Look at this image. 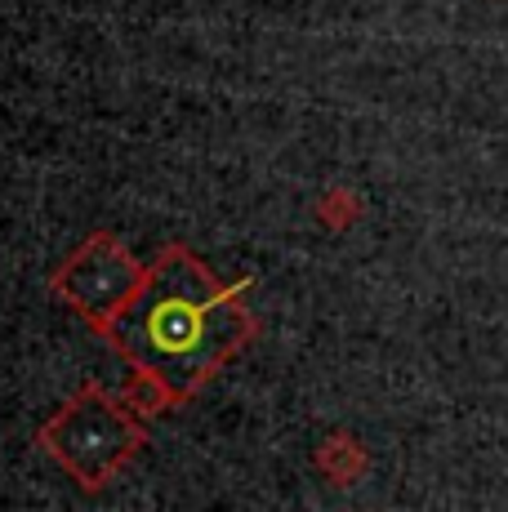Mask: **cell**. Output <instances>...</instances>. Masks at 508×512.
<instances>
[{
  "instance_id": "7a4b0ae2",
  "label": "cell",
  "mask_w": 508,
  "mask_h": 512,
  "mask_svg": "<svg viewBox=\"0 0 508 512\" xmlns=\"http://www.w3.org/2000/svg\"><path fill=\"white\" fill-rule=\"evenodd\" d=\"M45 437L58 441V446H50L58 464L72 468L85 486H99L107 472L139 446V432L130 428V419L116 406H107V397H99V392H85L81 401H72Z\"/></svg>"
},
{
  "instance_id": "6da1fadb",
  "label": "cell",
  "mask_w": 508,
  "mask_h": 512,
  "mask_svg": "<svg viewBox=\"0 0 508 512\" xmlns=\"http://www.w3.org/2000/svg\"><path fill=\"white\" fill-rule=\"evenodd\" d=\"M103 330L148 379L183 397L237 348L246 321L232 294L214 290L210 272L197 259L161 254L130 299L103 321Z\"/></svg>"
}]
</instances>
